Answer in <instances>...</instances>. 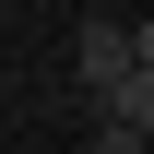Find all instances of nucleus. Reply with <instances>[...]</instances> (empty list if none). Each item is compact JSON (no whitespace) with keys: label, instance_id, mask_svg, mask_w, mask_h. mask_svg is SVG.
<instances>
[{"label":"nucleus","instance_id":"obj_2","mask_svg":"<svg viewBox=\"0 0 154 154\" xmlns=\"http://www.w3.org/2000/svg\"><path fill=\"white\" fill-rule=\"evenodd\" d=\"M83 154H154V119H95V142Z\"/></svg>","mask_w":154,"mask_h":154},{"label":"nucleus","instance_id":"obj_1","mask_svg":"<svg viewBox=\"0 0 154 154\" xmlns=\"http://www.w3.org/2000/svg\"><path fill=\"white\" fill-rule=\"evenodd\" d=\"M71 71H83V95L119 83V71H154V24H83L71 36Z\"/></svg>","mask_w":154,"mask_h":154}]
</instances>
